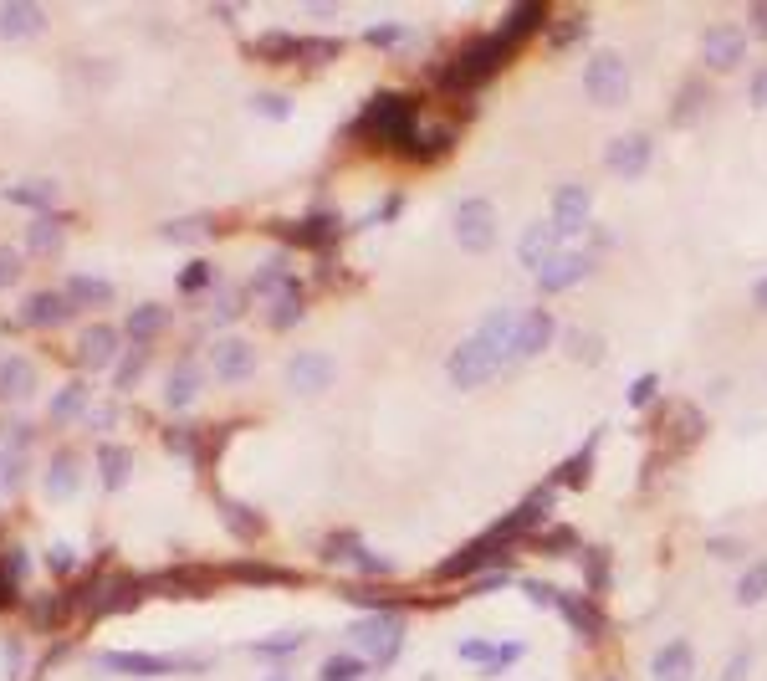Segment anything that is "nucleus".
Instances as JSON below:
<instances>
[{"label":"nucleus","mask_w":767,"mask_h":681,"mask_svg":"<svg viewBox=\"0 0 767 681\" xmlns=\"http://www.w3.org/2000/svg\"><path fill=\"white\" fill-rule=\"evenodd\" d=\"M752 26H757V31H767V6H752Z\"/></svg>","instance_id":"56"},{"label":"nucleus","mask_w":767,"mask_h":681,"mask_svg":"<svg viewBox=\"0 0 767 681\" xmlns=\"http://www.w3.org/2000/svg\"><path fill=\"white\" fill-rule=\"evenodd\" d=\"M711 553H716V559H737V553H742V543H732V538L721 543V538H716V543H711Z\"/></svg>","instance_id":"52"},{"label":"nucleus","mask_w":767,"mask_h":681,"mask_svg":"<svg viewBox=\"0 0 767 681\" xmlns=\"http://www.w3.org/2000/svg\"><path fill=\"white\" fill-rule=\"evenodd\" d=\"M139 374H144V349H133V354L118 364V385H133Z\"/></svg>","instance_id":"42"},{"label":"nucleus","mask_w":767,"mask_h":681,"mask_svg":"<svg viewBox=\"0 0 767 681\" xmlns=\"http://www.w3.org/2000/svg\"><path fill=\"white\" fill-rule=\"evenodd\" d=\"M67 313H72L67 292H52V287H36L26 303H21V318L31 328H57V323H67Z\"/></svg>","instance_id":"17"},{"label":"nucleus","mask_w":767,"mask_h":681,"mask_svg":"<svg viewBox=\"0 0 767 681\" xmlns=\"http://www.w3.org/2000/svg\"><path fill=\"white\" fill-rule=\"evenodd\" d=\"M752 103H757V108H767V67L752 77Z\"/></svg>","instance_id":"50"},{"label":"nucleus","mask_w":767,"mask_h":681,"mask_svg":"<svg viewBox=\"0 0 767 681\" xmlns=\"http://www.w3.org/2000/svg\"><path fill=\"white\" fill-rule=\"evenodd\" d=\"M118 344H123V333H118L113 323L82 328V338H77V364H82V369H103V364H113Z\"/></svg>","instance_id":"14"},{"label":"nucleus","mask_w":767,"mask_h":681,"mask_svg":"<svg viewBox=\"0 0 767 681\" xmlns=\"http://www.w3.org/2000/svg\"><path fill=\"white\" fill-rule=\"evenodd\" d=\"M747 57V36L737 26H711L706 31V67L711 72H737Z\"/></svg>","instance_id":"12"},{"label":"nucleus","mask_w":767,"mask_h":681,"mask_svg":"<svg viewBox=\"0 0 767 681\" xmlns=\"http://www.w3.org/2000/svg\"><path fill=\"white\" fill-rule=\"evenodd\" d=\"M706 108V82H691V88L675 98V118H696Z\"/></svg>","instance_id":"39"},{"label":"nucleus","mask_w":767,"mask_h":681,"mask_svg":"<svg viewBox=\"0 0 767 681\" xmlns=\"http://www.w3.org/2000/svg\"><path fill=\"white\" fill-rule=\"evenodd\" d=\"M67 303H72V308H77V303H87V308L113 303V282H103V277H93V272H77V277L67 282Z\"/></svg>","instance_id":"24"},{"label":"nucleus","mask_w":767,"mask_h":681,"mask_svg":"<svg viewBox=\"0 0 767 681\" xmlns=\"http://www.w3.org/2000/svg\"><path fill=\"white\" fill-rule=\"evenodd\" d=\"M767 600V564H747V574L737 579V605H757Z\"/></svg>","instance_id":"35"},{"label":"nucleus","mask_w":767,"mask_h":681,"mask_svg":"<svg viewBox=\"0 0 767 681\" xmlns=\"http://www.w3.org/2000/svg\"><path fill=\"white\" fill-rule=\"evenodd\" d=\"M328 379H333L328 354H297V359L287 364V385H292L297 395H318V390H328Z\"/></svg>","instance_id":"18"},{"label":"nucleus","mask_w":767,"mask_h":681,"mask_svg":"<svg viewBox=\"0 0 767 681\" xmlns=\"http://www.w3.org/2000/svg\"><path fill=\"white\" fill-rule=\"evenodd\" d=\"M21 569H26V553H6V559H0V610L16 600V589H21Z\"/></svg>","instance_id":"34"},{"label":"nucleus","mask_w":767,"mask_h":681,"mask_svg":"<svg viewBox=\"0 0 767 681\" xmlns=\"http://www.w3.org/2000/svg\"><path fill=\"white\" fill-rule=\"evenodd\" d=\"M752 303H757V308H767V282H757V292H752Z\"/></svg>","instance_id":"57"},{"label":"nucleus","mask_w":767,"mask_h":681,"mask_svg":"<svg viewBox=\"0 0 767 681\" xmlns=\"http://www.w3.org/2000/svg\"><path fill=\"white\" fill-rule=\"evenodd\" d=\"M302 308H307V297H302V282L282 277V287H277V303H272V328H292V323L302 318Z\"/></svg>","instance_id":"25"},{"label":"nucleus","mask_w":767,"mask_h":681,"mask_svg":"<svg viewBox=\"0 0 767 681\" xmlns=\"http://www.w3.org/2000/svg\"><path fill=\"white\" fill-rule=\"evenodd\" d=\"M77 477H82L77 456H72V451H57L52 466H47V492H52V497H72V492H77Z\"/></svg>","instance_id":"27"},{"label":"nucleus","mask_w":767,"mask_h":681,"mask_svg":"<svg viewBox=\"0 0 767 681\" xmlns=\"http://www.w3.org/2000/svg\"><path fill=\"white\" fill-rule=\"evenodd\" d=\"M11 200H21L26 210H36V216H47V210H52V185H41V180L36 185H16Z\"/></svg>","instance_id":"36"},{"label":"nucleus","mask_w":767,"mask_h":681,"mask_svg":"<svg viewBox=\"0 0 767 681\" xmlns=\"http://www.w3.org/2000/svg\"><path fill=\"white\" fill-rule=\"evenodd\" d=\"M210 221H179V226H169V236H200Z\"/></svg>","instance_id":"51"},{"label":"nucleus","mask_w":767,"mask_h":681,"mask_svg":"<svg viewBox=\"0 0 767 681\" xmlns=\"http://www.w3.org/2000/svg\"><path fill=\"white\" fill-rule=\"evenodd\" d=\"M369 41H374V47H394V41L404 36V26H374V31H364Z\"/></svg>","instance_id":"47"},{"label":"nucleus","mask_w":767,"mask_h":681,"mask_svg":"<svg viewBox=\"0 0 767 681\" xmlns=\"http://www.w3.org/2000/svg\"><path fill=\"white\" fill-rule=\"evenodd\" d=\"M210 364H215V374L225 379V385H231V379H246L256 369V349L246 344V338H220L215 354H210Z\"/></svg>","instance_id":"19"},{"label":"nucleus","mask_w":767,"mask_h":681,"mask_svg":"<svg viewBox=\"0 0 767 681\" xmlns=\"http://www.w3.org/2000/svg\"><path fill=\"white\" fill-rule=\"evenodd\" d=\"M277 277H287L282 257H266V262H261V272L251 277V292H272V282H277Z\"/></svg>","instance_id":"40"},{"label":"nucleus","mask_w":767,"mask_h":681,"mask_svg":"<svg viewBox=\"0 0 767 681\" xmlns=\"http://www.w3.org/2000/svg\"><path fill=\"white\" fill-rule=\"evenodd\" d=\"M31 385H36L31 359H21V354L0 359V400H21V395H31Z\"/></svg>","instance_id":"23"},{"label":"nucleus","mask_w":767,"mask_h":681,"mask_svg":"<svg viewBox=\"0 0 767 681\" xmlns=\"http://www.w3.org/2000/svg\"><path fill=\"white\" fill-rule=\"evenodd\" d=\"M164 323H169V308H164V303H139V308L128 313V323H123V328L133 333V344H149V338H154Z\"/></svg>","instance_id":"26"},{"label":"nucleus","mask_w":767,"mask_h":681,"mask_svg":"<svg viewBox=\"0 0 767 681\" xmlns=\"http://www.w3.org/2000/svg\"><path fill=\"white\" fill-rule=\"evenodd\" d=\"M548 226L558 231V241L578 236L583 226H589V190H583V185H563V190L553 195V216H548Z\"/></svg>","instance_id":"11"},{"label":"nucleus","mask_w":767,"mask_h":681,"mask_svg":"<svg viewBox=\"0 0 767 681\" xmlns=\"http://www.w3.org/2000/svg\"><path fill=\"white\" fill-rule=\"evenodd\" d=\"M650 395H655V379H640V385H635V390H629V400H635V405H645Z\"/></svg>","instance_id":"53"},{"label":"nucleus","mask_w":767,"mask_h":681,"mask_svg":"<svg viewBox=\"0 0 767 681\" xmlns=\"http://www.w3.org/2000/svg\"><path fill=\"white\" fill-rule=\"evenodd\" d=\"M16 272H21L16 251H6V246H0V287H11V282H16Z\"/></svg>","instance_id":"45"},{"label":"nucleus","mask_w":767,"mask_h":681,"mask_svg":"<svg viewBox=\"0 0 767 681\" xmlns=\"http://www.w3.org/2000/svg\"><path fill=\"white\" fill-rule=\"evenodd\" d=\"M139 594H144V584L133 579V574H93V579L77 589V600L93 610V615H123V610L139 605Z\"/></svg>","instance_id":"5"},{"label":"nucleus","mask_w":767,"mask_h":681,"mask_svg":"<svg viewBox=\"0 0 767 681\" xmlns=\"http://www.w3.org/2000/svg\"><path fill=\"white\" fill-rule=\"evenodd\" d=\"M98 666H103V671H123V676H164V671H179V666H190V661L144 656V651H103Z\"/></svg>","instance_id":"15"},{"label":"nucleus","mask_w":767,"mask_h":681,"mask_svg":"<svg viewBox=\"0 0 767 681\" xmlns=\"http://www.w3.org/2000/svg\"><path fill=\"white\" fill-rule=\"evenodd\" d=\"M589 584H594V589L604 584V559H599V553H594V559H589Z\"/></svg>","instance_id":"54"},{"label":"nucleus","mask_w":767,"mask_h":681,"mask_svg":"<svg viewBox=\"0 0 767 681\" xmlns=\"http://www.w3.org/2000/svg\"><path fill=\"white\" fill-rule=\"evenodd\" d=\"M179 292H185V297L210 292V262H190L185 272H179Z\"/></svg>","instance_id":"38"},{"label":"nucleus","mask_w":767,"mask_h":681,"mask_svg":"<svg viewBox=\"0 0 767 681\" xmlns=\"http://www.w3.org/2000/svg\"><path fill=\"white\" fill-rule=\"evenodd\" d=\"M47 26V11L36 0H0V36L6 41H21V36H36Z\"/></svg>","instance_id":"16"},{"label":"nucleus","mask_w":767,"mask_h":681,"mask_svg":"<svg viewBox=\"0 0 767 681\" xmlns=\"http://www.w3.org/2000/svg\"><path fill=\"white\" fill-rule=\"evenodd\" d=\"M57 236H62V221H57V216H36V221L26 226V246L41 251V257H47V251H57Z\"/></svg>","instance_id":"33"},{"label":"nucleus","mask_w":767,"mask_h":681,"mask_svg":"<svg viewBox=\"0 0 767 681\" xmlns=\"http://www.w3.org/2000/svg\"><path fill=\"white\" fill-rule=\"evenodd\" d=\"M358 676H364V656H338L318 671V681H358Z\"/></svg>","instance_id":"37"},{"label":"nucleus","mask_w":767,"mask_h":681,"mask_svg":"<svg viewBox=\"0 0 767 681\" xmlns=\"http://www.w3.org/2000/svg\"><path fill=\"white\" fill-rule=\"evenodd\" d=\"M128 466H133V456H128L123 446H103V451H98V472H103V487H108V492H118V487L128 482Z\"/></svg>","instance_id":"31"},{"label":"nucleus","mask_w":767,"mask_h":681,"mask_svg":"<svg viewBox=\"0 0 767 681\" xmlns=\"http://www.w3.org/2000/svg\"><path fill=\"white\" fill-rule=\"evenodd\" d=\"M589 461H594V441H589V446H583V451H578V461H573V466H568V472H563V482H578L583 472H589Z\"/></svg>","instance_id":"46"},{"label":"nucleus","mask_w":767,"mask_h":681,"mask_svg":"<svg viewBox=\"0 0 767 681\" xmlns=\"http://www.w3.org/2000/svg\"><path fill=\"white\" fill-rule=\"evenodd\" d=\"M583 93H589V103H599V108H619L629 98V67H624V57L614 47L589 57V67H583Z\"/></svg>","instance_id":"4"},{"label":"nucleus","mask_w":767,"mask_h":681,"mask_svg":"<svg viewBox=\"0 0 767 681\" xmlns=\"http://www.w3.org/2000/svg\"><path fill=\"white\" fill-rule=\"evenodd\" d=\"M563 251V241H558V231L548 226V221H532L527 231H522V246H517V262L527 267V272H543L553 257Z\"/></svg>","instance_id":"13"},{"label":"nucleus","mask_w":767,"mask_h":681,"mask_svg":"<svg viewBox=\"0 0 767 681\" xmlns=\"http://www.w3.org/2000/svg\"><path fill=\"white\" fill-rule=\"evenodd\" d=\"M512 328H517V313H512V308H496V313H486V318H481V328H476V333L486 338V344H496V349L507 354V349H512Z\"/></svg>","instance_id":"30"},{"label":"nucleus","mask_w":767,"mask_h":681,"mask_svg":"<svg viewBox=\"0 0 767 681\" xmlns=\"http://www.w3.org/2000/svg\"><path fill=\"white\" fill-rule=\"evenodd\" d=\"M297 646H302V630H287L282 641H261L256 651H261L266 661H277V656H287V651H297Z\"/></svg>","instance_id":"41"},{"label":"nucleus","mask_w":767,"mask_h":681,"mask_svg":"<svg viewBox=\"0 0 767 681\" xmlns=\"http://www.w3.org/2000/svg\"><path fill=\"white\" fill-rule=\"evenodd\" d=\"M747 671H752V651H737V656H732V666L721 671V681H747Z\"/></svg>","instance_id":"44"},{"label":"nucleus","mask_w":767,"mask_h":681,"mask_svg":"<svg viewBox=\"0 0 767 681\" xmlns=\"http://www.w3.org/2000/svg\"><path fill=\"white\" fill-rule=\"evenodd\" d=\"M256 108H261V113H277V118H282V113H287L292 103H287L282 93H261V98H256Z\"/></svg>","instance_id":"48"},{"label":"nucleus","mask_w":767,"mask_h":681,"mask_svg":"<svg viewBox=\"0 0 767 681\" xmlns=\"http://www.w3.org/2000/svg\"><path fill=\"white\" fill-rule=\"evenodd\" d=\"M282 236H287V241H302V246H333V241H338V216H333V210H323V216L312 210L307 221L282 226Z\"/></svg>","instance_id":"22"},{"label":"nucleus","mask_w":767,"mask_h":681,"mask_svg":"<svg viewBox=\"0 0 767 681\" xmlns=\"http://www.w3.org/2000/svg\"><path fill=\"white\" fill-rule=\"evenodd\" d=\"M650 154H655L650 134H645V129H629V134H619V139H614V144L604 149V164L614 169L619 180H635V175H645Z\"/></svg>","instance_id":"10"},{"label":"nucleus","mask_w":767,"mask_h":681,"mask_svg":"<svg viewBox=\"0 0 767 681\" xmlns=\"http://www.w3.org/2000/svg\"><path fill=\"white\" fill-rule=\"evenodd\" d=\"M26 477V451H21V436L0 446V497H11Z\"/></svg>","instance_id":"28"},{"label":"nucleus","mask_w":767,"mask_h":681,"mask_svg":"<svg viewBox=\"0 0 767 681\" xmlns=\"http://www.w3.org/2000/svg\"><path fill=\"white\" fill-rule=\"evenodd\" d=\"M543 548H548V553H573V548H578V538L563 528V538H543Z\"/></svg>","instance_id":"49"},{"label":"nucleus","mask_w":767,"mask_h":681,"mask_svg":"<svg viewBox=\"0 0 767 681\" xmlns=\"http://www.w3.org/2000/svg\"><path fill=\"white\" fill-rule=\"evenodd\" d=\"M553 333H558V323H553V313H543V308H527V313H517V328H512V349H507V364H517V359H537L548 344H553Z\"/></svg>","instance_id":"8"},{"label":"nucleus","mask_w":767,"mask_h":681,"mask_svg":"<svg viewBox=\"0 0 767 681\" xmlns=\"http://www.w3.org/2000/svg\"><path fill=\"white\" fill-rule=\"evenodd\" d=\"M650 676H655V681H691V676H696V651H691V641H670V646L650 661Z\"/></svg>","instance_id":"20"},{"label":"nucleus","mask_w":767,"mask_h":681,"mask_svg":"<svg viewBox=\"0 0 767 681\" xmlns=\"http://www.w3.org/2000/svg\"><path fill=\"white\" fill-rule=\"evenodd\" d=\"M456 241L461 251H491L496 246V210L481 195H466L456 205Z\"/></svg>","instance_id":"6"},{"label":"nucleus","mask_w":767,"mask_h":681,"mask_svg":"<svg viewBox=\"0 0 767 681\" xmlns=\"http://www.w3.org/2000/svg\"><path fill=\"white\" fill-rule=\"evenodd\" d=\"M82 410H87V385L82 379L77 385H62L57 400H52V420H82Z\"/></svg>","instance_id":"32"},{"label":"nucleus","mask_w":767,"mask_h":681,"mask_svg":"<svg viewBox=\"0 0 767 681\" xmlns=\"http://www.w3.org/2000/svg\"><path fill=\"white\" fill-rule=\"evenodd\" d=\"M358 134L379 139V144H410V134H415V103L399 98V93L374 98L364 108V118H358Z\"/></svg>","instance_id":"3"},{"label":"nucleus","mask_w":767,"mask_h":681,"mask_svg":"<svg viewBox=\"0 0 767 681\" xmlns=\"http://www.w3.org/2000/svg\"><path fill=\"white\" fill-rule=\"evenodd\" d=\"M599 267V257H594V251L589 246H563L558 251V257L543 267V272H537V287H543V292H563V287H573V282H583V277H589Z\"/></svg>","instance_id":"9"},{"label":"nucleus","mask_w":767,"mask_h":681,"mask_svg":"<svg viewBox=\"0 0 767 681\" xmlns=\"http://www.w3.org/2000/svg\"><path fill=\"white\" fill-rule=\"evenodd\" d=\"M558 610L578 635H599V615H594V605L583 600V594H558Z\"/></svg>","instance_id":"29"},{"label":"nucleus","mask_w":767,"mask_h":681,"mask_svg":"<svg viewBox=\"0 0 767 681\" xmlns=\"http://www.w3.org/2000/svg\"><path fill=\"white\" fill-rule=\"evenodd\" d=\"M348 635H353L358 656H374L384 666V661H394V651L404 641V625H399V615H369V620H358Z\"/></svg>","instance_id":"7"},{"label":"nucleus","mask_w":767,"mask_h":681,"mask_svg":"<svg viewBox=\"0 0 767 681\" xmlns=\"http://www.w3.org/2000/svg\"><path fill=\"white\" fill-rule=\"evenodd\" d=\"M195 395H200V369H195L190 359H179V364L169 369V379H164V405H169V410H190Z\"/></svg>","instance_id":"21"},{"label":"nucleus","mask_w":767,"mask_h":681,"mask_svg":"<svg viewBox=\"0 0 767 681\" xmlns=\"http://www.w3.org/2000/svg\"><path fill=\"white\" fill-rule=\"evenodd\" d=\"M507 364V354L496 349V344H486L481 333H471V338H461L456 349H450V385L456 390H481L486 379H496V369Z\"/></svg>","instance_id":"2"},{"label":"nucleus","mask_w":767,"mask_h":681,"mask_svg":"<svg viewBox=\"0 0 767 681\" xmlns=\"http://www.w3.org/2000/svg\"><path fill=\"white\" fill-rule=\"evenodd\" d=\"M543 16H548L543 6H522V11H512V16L496 26L491 36L471 41V47L440 72V88H445V93H471V88H481V82H491L496 72H502V62L517 52V41H522L532 26H543Z\"/></svg>","instance_id":"1"},{"label":"nucleus","mask_w":767,"mask_h":681,"mask_svg":"<svg viewBox=\"0 0 767 681\" xmlns=\"http://www.w3.org/2000/svg\"><path fill=\"white\" fill-rule=\"evenodd\" d=\"M52 569H72V553L67 548H52Z\"/></svg>","instance_id":"55"},{"label":"nucleus","mask_w":767,"mask_h":681,"mask_svg":"<svg viewBox=\"0 0 767 681\" xmlns=\"http://www.w3.org/2000/svg\"><path fill=\"white\" fill-rule=\"evenodd\" d=\"M272 681H287V676H272Z\"/></svg>","instance_id":"58"},{"label":"nucleus","mask_w":767,"mask_h":681,"mask_svg":"<svg viewBox=\"0 0 767 681\" xmlns=\"http://www.w3.org/2000/svg\"><path fill=\"white\" fill-rule=\"evenodd\" d=\"M57 610H62V600H36V605H31V620H36V625H57V620H62Z\"/></svg>","instance_id":"43"}]
</instances>
